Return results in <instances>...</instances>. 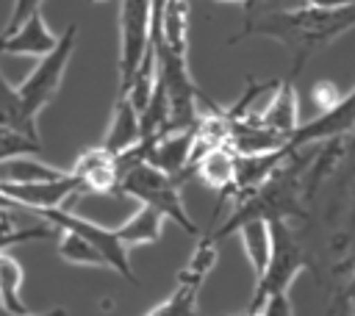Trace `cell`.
<instances>
[{"instance_id": "obj_1", "label": "cell", "mask_w": 355, "mask_h": 316, "mask_svg": "<svg viewBox=\"0 0 355 316\" xmlns=\"http://www.w3.org/2000/svg\"><path fill=\"white\" fill-rule=\"evenodd\" d=\"M355 28V6L349 8H316V6H288L258 14H244L241 30L230 39V44L244 39H272L280 42L291 53V72L297 78L308 58Z\"/></svg>"}, {"instance_id": "obj_2", "label": "cell", "mask_w": 355, "mask_h": 316, "mask_svg": "<svg viewBox=\"0 0 355 316\" xmlns=\"http://www.w3.org/2000/svg\"><path fill=\"white\" fill-rule=\"evenodd\" d=\"M183 183H186L183 175H166V172L150 166L147 161H139V164H130V166L122 169L116 191L133 197L141 205L155 208L166 222H175L183 233L202 236V227L186 211V202H183V194H180Z\"/></svg>"}, {"instance_id": "obj_3", "label": "cell", "mask_w": 355, "mask_h": 316, "mask_svg": "<svg viewBox=\"0 0 355 316\" xmlns=\"http://www.w3.org/2000/svg\"><path fill=\"white\" fill-rule=\"evenodd\" d=\"M269 227H272V255H269L266 269L255 277L252 297L247 302L250 313H258L266 297L286 294L294 277L308 266V255H305V247L297 230L288 222H269Z\"/></svg>"}, {"instance_id": "obj_4", "label": "cell", "mask_w": 355, "mask_h": 316, "mask_svg": "<svg viewBox=\"0 0 355 316\" xmlns=\"http://www.w3.org/2000/svg\"><path fill=\"white\" fill-rule=\"evenodd\" d=\"M75 44H78V25L69 22L64 28V33L58 36L55 47L47 55H42L36 69L17 86V91L22 97V105L33 119H39V114L55 100V94L61 89V80H64V72L69 67V58L75 53Z\"/></svg>"}, {"instance_id": "obj_5", "label": "cell", "mask_w": 355, "mask_h": 316, "mask_svg": "<svg viewBox=\"0 0 355 316\" xmlns=\"http://www.w3.org/2000/svg\"><path fill=\"white\" fill-rule=\"evenodd\" d=\"M150 22L153 0H119V91L128 89L139 67H155Z\"/></svg>"}, {"instance_id": "obj_6", "label": "cell", "mask_w": 355, "mask_h": 316, "mask_svg": "<svg viewBox=\"0 0 355 316\" xmlns=\"http://www.w3.org/2000/svg\"><path fill=\"white\" fill-rule=\"evenodd\" d=\"M216 244L219 241H214L202 230V236H197L191 258L186 261V266L178 274L175 291L164 302H158L153 310H147L144 316H205V313L197 310V299H200L202 283L208 280V274L216 263Z\"/></svg>"}, {"instance_id": "obj_7", "label": "cell", "mask_w": 355, "mask_h": 316, "mask_svg": "<svg viewBox=\"0 0 355 316\" xmlns=\"http://www.w3.org/2000/svg\"><path fill=\"white\" fill-rule=\"evenodd\" d=\"M33 216L42 219V222H47L53 230H72V233L83 236L86 241H92V244L100 249V255L105 258L108 269H114L116 274H122L128 283L139 286V277H136V272H133L128 247L119 241V236H116L114 227L97 225V222L86 219V216H78V213H72L69 208H50V211H39V213H33Z\"/></svg>"}, {"instance_id": "obj_8", "label": "cell", "mask_w": 355, "mask_h": 316, "mask_svg": "<svg viewBox=\"0 0 355 316\" xmlns=\"http://www.w3.org/2000/svg\"><path fill=\"white\" fill-rule=\"evenodd\" d=\"M3 194L17 205V211H50V208H67V202L78 194H86V186L78 175L67 169V175L53 180H36V183H0Z\"/></svg>"}, {"instance_id": "obj_9", "label": "cell", "mask_w": 355, "mask_h": 316, "mask_svg": "<svg viewBox=\"0 0 355 316\" xmlns=\"http://www.w3.org/2000/svg\"><path fill=\"white\" fill-rule=\"evenodd\" d=\"M236 158H239V152L230 144L208 147V150L191 155V161L186 166V177H197L200 183L214 188L219 194V208H222V202L230 194L233 180H236ZM219 208H216V213H219Z\"/></svg>"}, {"instance_id": "obj_10", "label": "cell", "mask_w": 355, "mask_h": 316, "mask_svg": "<svg viewBox=\"0 0 355 316\" xmlns=\"http://www.w3.org/2000/svg\"><path fill=\"white\" fill-rule=\"evenodd\" d=\"M58 36L50 30L42 8L22 19L14 30L0 33V55H33L42 58L55 47Z\"/></svg>"}, {"instance_id": "obj_11", "label": "cell", "mask_w": 355, "mask_h": 316, "mask_svg": "<svg viewBox=\"0 0 355 316\" xmlns=\"http://www.w3.org/2000/svg\"><path fill=\"white\" fill-rule=\"evenodd\" d=\"M250 119L288 141V136L300 128V97H297L294 78H288V75L280 78V83L272 91V97L266 100V105Z\"/></svg>"}, {"instance_id": "obj_12", "label": "cell", "mask_w": 355, "mask_h": 316, "mask_svg": "<svg viewBox=\"0 0 355 316\" xmlns=\"http://www.w3.org/2000/svg\"><path fill=\"white\" fill-rule=\"evenodd\" d=\"M139 141H141L139 108L133 105V100L125 91H116V100H114V108H111V119H108V128H105V136H103L100 147L119 158V155L130 152Z\"/></svg>"}, {"instance_id": "obj_13", "label": "cell", "mask_w": 355, "mask_h": 316, "mask_svg": "<svg viewBox=\"0 0 355 316\" xmlns=\"http://www.w3.org/2000/svg\"><path fill=\"white\" fill-rule=\"evenodd\" d=\"M72 175L80 177V183L86 186V191H97V194H111L116 191V183H119V158L111 155L108 150H103L100 144L94 147H86L75 164L69 166Z\"/></svg>"}, {"instance_id": "obj_14", "label": "cell", "mask_w": 355, "mask_h": 316, "mask_svg": "<svg viewBox=\"0 0 355 316\" xmlns=\"http://www.w3.org/2000/svg\"><path fill=\"white\" fill-rule=\"evenodd\" d=\"M164 222H166V219H164L155 208L139 202V208L130 213V219L122 222V225L114 227V230H116L119 241L130 249V247H141V244H153V241H158L161 233H164Z\"/></svg>"}, {"instance_id": "obj_15", "label": "cell", "mask_w": 355, "mask_h": 316, "mask_svg": "<svg viewBox=\"0 0 355 316\" xmlns=\"http://www.w3.org/2000/svg\"><path fill=\"white\" fill-rule=\"evenodd\" d=\"M236 233L241 236L244 255H247V261H250V266H252V274L258 277V274L266 269L269 255H272V227H269L266 219H250V222H244Z\"/></svg>"}, {"instance_id": "obj_16", "label": "cell", "mask_w": 355, "mask_h": 316, "mask_svg": "<svg viewBox=\"0 0 355 316\" xmlns=\"http://www.w3.org/2000/svg\"><path fill=\"white\" fill-rule=\"evenodd\" d=\"M0 128H14V130H22L28 136H39L36 119L25 111L17 86H11L6 80L3 69H0Z\"/></svg>"}, {"instance_id": "obj_17", "label": "cell", "mask_w": 355, "mask_h": 316, "mask_svg": "<svg viewBox=\"0 0 355 316\" xmlns=\"http://www.w3.org/2000/svg\"><path fill=\"white\" fill-rule=\"evenodd\" d=\"M67 175V169L50 166L33 155H19L0 164V183H36V180H53Z\"/></svg>"}, {"instance_id": "obj_18", "label": "cell", "mask_w": 355, "mask_h": 316, "mask_svg": "<svg viewBox=\"0 0 355 316\" xmlns=\"http://www.w3.org/2000/svg\"><path fill=\"white\" fill-rule=\"evenodd\" d=\"M22 266L11 252H0V305L11 313H28L22 299Z\"/></svg>"}, {"instance_id": "obj_19", "label": "cell", "mask_w": 355, "mask_h": 316, "mask_svg": "<svg viewBox=\"0 0 355 316\" xmlns=\"http://www.w3.org/2000/svg\"><path fill=\"white\" fill-rule=\"evenodd\" d=\"M55 236V230L39 219V225H22L14 211H0V252H6L8 247L25 244V241H42Z\"/></svg>"}, {"instance_id": "obj_20", "label": "cell", "mask_w": 355, "mask_h": 316, "mask_svg": "<svg viewBox=\"0 0 355 316\" xmlns=\"http://www.w3.org/2000/svg\"><path fill=\"white\" fill-rule=\"evenodd\" d=\"M58 233V258L67 261V263H75V266H100V269H108L105 258L100 255V249L86 241L83 236L72 233V230H55Z\"/></svg>"}, {"instance_id": "obj_21", "label": "cell", "mask_w": 355, "mask_h": 316, "mask_svg": "<svg viewBox=\"0 0 355 316\" xmlns=\"http://www.w3.org/2000/svg\"><path fill=\"white\" fill-rule=\"evenodd\" d=\"M39 152H42L39 136H28L14 128H0V164L19 155H39Z\"/></svg>"}, {"instance_id": "obj_22", "label": "cell", "mask_w": 355, "mask_h": 316, "mask_svg": "<svg viewBox=\"0 0 355 316\" xmlns=\"http://www.w3.org/2000/svg\"><path fill=\"white\" fill-rule=\"evenodd\" d=\"M341 97H344V91H341L333 80H319V83H313V89H311V100H313V105H316L319 114L330 111Z\"/></svg>"}, {"instance_id": "obj_23", "label": "cell", "mask_w": 355, "mask_h": 316, "mask_svg": "<svg viewBox=\"0 0 355 316\" xmlns=\"http://www.w3.org/2000/svg\"><path fill=\"white\" fill-rule=\"evenodd\" d=\"M258 316H294V305L286 294H272L263 299V305L258 308Z\"/></svg>"}, {"instance_id": "obj_24", "label": "cell", "mask_w": 355, "mask_h": 316, "mask_svg": "<svg viewBox=\"0 0 355 316\" xmlns=\"http://www.w3.org/2000/svg\"><path fill=\"white\" fill-rule=\"evenodd\" d=\"M42 3H44V0H14V8H11V17H8V22H6V28H3V33L14 30L22 19H28L33 11H39V8H42Z\"/></svg>"}, {"instance_id": "obj_25", "label": "cell", "mask_w": 355, "mask_h": 316, "mask_svg": "<svg viewBox=\"0 0 355 316\" xmlns=\"http://www.w3.org/2000/svg\"><path fill=\"white\" fill-rule=\"evenodd\" d=\"M300 6V0H252L244 6V14H258V11H272V8H288Z\"/></svg>"}, {"instance_id": "obj_26", "label": "cell", "mask_w": 355, "mask_h": 316, "mask_svg": "<svg viewBox=\"0 0 355 316\" xmlns=\"http://www.w3.org/2000/svg\"><path fill=\"white\" fill-rule=\"evenodd\" d=\"M305 6H316V8H349L355 6V0H302Z\"/></svg>"}, {"instance_id": "obj_27", "label": "cell", "mask_w": 355, "mask_h": 316, "mask_svg": "<svg viewBox=\"0 0 355 316\" xmlns=\"http://www.w3.org/2000/svg\"><path fill=\"white\" fill-rule=\"evenodd\" d=\"M0 316H67V310H64V308H50V310H44V313H33V310H28V313H11V310H6V308L0 305Z\"/></svg>"}, {"instance_id": "obj_28", "label": "cell", "mask_w": 355, "mask_h": 316, "mask_svg": "<svg viewBox=\"0 0 355 316\" xmlns=\"http://www.w3.org/2000/svg\"><path fill=\"white\" fill-rule=\"evenodd\" d=\"M219 3H241V6H247L250 0H219Z\"/></svg>"}, {"instance_id": "obj_29", "label": "cell", "mask_w": 355, "mask_h": 316, "mask_svg": "<svg viewBox=\"0 0 355 316\" xmlns=\"http://www.w3.org/2000/svg\"><path fill=\"white\" fill-rule=\"evenodd\" d=\"M241 316H258V313H250V310H244V313H241Z\"/></svg>"}, {"instance_id": "obj_30", "label": "cell", "mask_w": 355, "mask_h": 316, "mask_svg": "<svg viewBox=\"0 0 355 316\" xmlns=\"http://www.w3.org/2000/svg\"><path fill=\"white\" fill-rule=\"evenodd\" d=\"M92 3H103V0H92Z\"/></svg>"}, {"instance_id": "obj_31", "label": "cell", "mask_w": 355, "mask_h": 316, "mask_svg": "<svg viewBox=\"0 0 355 316\" xmlns=\"http://www.w3.org/2000/svg\"><path fill=\"white\" fill-rule=\"evenodd\" d=\"M250 3H252V0H250Z\"/></svg>"}]
</instances>
